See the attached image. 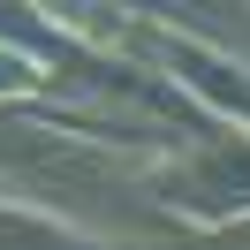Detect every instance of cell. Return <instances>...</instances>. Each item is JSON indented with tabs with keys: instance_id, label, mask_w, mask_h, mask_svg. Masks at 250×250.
Segmentation results:
<instances>
[{
	"instance_id": "6da1fadb",
	"label": "cell",
	"mask_w": 250,
	"mask_h": 250,
	"mask_svg": "<svg viewBox=\"0 0 250 250\" xmlns=\"http://www.w3.org/2000/svg\"><path fill=\"white\" fill-rule=\"evenodd\" d=\"M152 197L189 205L197 220H243L250 212V144H212L197 167H174L152 182Z\"/></svg>"
},
{
	"instance_id": "3957f363",
	"label": "cell",
	"mask_w": 250,
	"mask_h": 250,
	"mask_svg": "<svg viewBox=\"0 0 250 250\" xmlns=\"http://www.w3.org/2000/svg\"><path fill=\"white\" fill-rule=\"evenodd\" d=\"M8 83H31V68H23L16 53H0V91H8Z\"/></svg>"
},
{
	"instance_id": "7a4b0ae2",
	"label": "cell",
	"mask_w": 250,
	"mask_h": 250,
	"mask_svg": "<svg viewBox=\"0 0 250 250\" xmlns=\"http://www.w3.org/2000/svg\"><path fill=\"white\" fill-rule=\"evenodd\" d=\"M144 46H152L167 68H182V76L197 83L205 99H212V106H228V114H250V76H243V68L212 61L205 46H174V38H159V31H144Z\"/></svg>"
}]
</instances>
